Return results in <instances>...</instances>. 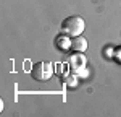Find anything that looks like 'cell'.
<instances>
[{
	"label": "cell",
	"instance_id": "1",
	"mask_svg": "<svg viewBox=\"0 0 121 117\" xmlns=\"http://www.w3.org/2000/svg\"><path fill=\"white\" fill-rule=\"evenodd\" d=\"M84 28H86V23L81 16H68V18L63 20L61 23V29L63 33L74 38V36H79L84 33Z\"/></svg>",
	"mask_w": 121,
	"mask_h": 117
},
{
	"label": "cell",
	"instance_id": "2",
	"mask_svg": "<svg viewBox=\"0 0 121 117\" xmlns=\"http://www.w3.org/2000/svg\"><path fill=\"white\" fill-rule=\"evenodd\" d=\"M31 77L36 81H47L53 77V65L50 62H45V60L36 62L31 68Z\"/></svg>",
	"mask_w": 121,
	"mask_h": 117
},
{
	"label": "cell",
	"instance_id": "3",
	"mask_svg": "<svg viewBox=\"0 0 121 117\" xmlns=\"http://www.w3.org/2000/svg\"><path fill=\"white\" fill-rule=\"evenodd\" d=\"M71 49L74 52H86L87 50V39L84 38L82 34L71 38Z\"/></svg>",
	"mask_w": 121,
	"mask_h": 117
},
{
	"label": "cell",
	"instance_id": "4",
	"mask_svg": "<svg viewBox=\"0 0 121 117\" xmlns=\"http://www.w3.org/2000/svg\"><path fill=\"white\" fill-rule=\"evenodd\" d=\"M68 65L73 68L74 72H79L81 68L86 65V57L82 55V52H76L73 57L69 58V62H68Z\"/></svg>",
	"mask_w": 121,
	"mask_h": 117
},
{
	"label": "cell",
	"instance_id": "5",
	"mask_svg": "<svg viewBox=\"0 0 121 117\" xmlns=\"http://www.w3.org/2000/svg\"><path fill=\"white\" fill-rule=\"evenodd\" d=\"M55 42H56V47L61 49V50H68V49H71V39L68 38V34L56 36Z\"/></svg>",
	"mask_w": 121,
	"mask_h": 117
},
{
	"label": "cell",
	"instance_id": "6",
	"mask_svg": "<svg viewBox=\"0 0 121 117\" xmlns=\"http://www.w3.org/2000/svg\"><path fill=\"white\" fill-rule=\"evenodd\" d=\"M65 83L69 88H74L76 85H78V78H76V75H68V77L65 78Z\"/></svg>",
	"mask_w": 121,
	"mask_h": 117
},
{
	"label": "cell",
	"instance_id": "7",
	"mask_svg": "<svg viewBox=\"0 0 121 117\" xmlns=\"http://www.w3.org/2000/svg\"><path fill=\"white\" fill-rule=\"evenodd\" d=\"M115 57H116V58H118V60H120V62H121V47L118 49L116 52H115Z\"/></svg>",
	"mask_w": 121,
	"mask_h": 117
}]
</instances>
